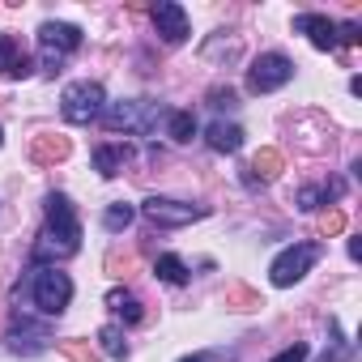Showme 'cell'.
<instances>
[{"mask_svg":"<svg viewBox=\"0 0 362 362\" xmlns=\"http://www.w3.org/2000/svg\"><path fill=\"white\" fill-rule=\"evenodd\" d=\"M141 214H145V222H153V226H188V222L205 218L209 209H205V205H188V201H175V197H149V201L141 205Z\"/></svg>","mask_w":362,"mask_h":362,"instance_id":"cell-7","label":"cell"},{"mask_svg":"<svg viewBox=\"0 0 362 362\" xmlns=\"http://www.w3.org/2000/svg\"><path fill=\"white\" fill-rule=\"evenodd\" d=\"M290 77H294V60L281 56V52H264V56H256L252 69H247V90H252V94H273V90H281Z\"/></svg>","mask_w":362,"mask_h":362,"instance_id":"cell-5","label":"cell"},{"mask_svg":"<svg viewBox=\"0 0 362 362\" xmlns=\"http://www.w3.org/2000/svg\"><path fill=\"white\" fill-rule=\"evenodd\" d=\"M153 273H158V277H162L166 286H184V281H188V264L179 260V256H158Z\"/></svg>","mask_w":362,"mask_h":362,"instance_id":"cell-17","label":"cell"},{"mask_svg":"<svg viewBox=\"0 0 362 362\" xmlns=\"http://www.w3.org/2000/svg\"><path fill=\"white\" fill-rule=\"evenodd\" d=\"M294 30L307 35L311 47H320V52H332V47H337V22H328V18H320V13H303V18H294Z\"/></svg>","mask_w":362,"mask_h":362,"instance_id":"cell-11","label":"cell"},{"mask_svg":"<svg viewBox=\"0 0 362 362\" xmlns=\"http://www.w3.org/2000/svg\"><path fill=\"white\" fill-rule=\"evenodd\" d=\"M205 141H209V149H218V153H235V149L243 145V128H239V124L218 119V124H209Z\"/></svg>","mask_w":362,"mask_h":362,"instance_id":"cell-14","label":"cell"},{"mask_svg":"<svg viewBox=\"0 0 362 362\" xmlns=\"http://www.w3.org/2000/svg\"><path fill=\"white\" fill-rule=\"evenodd\" d=\"M98 119L111 132H153L158 119H166V111L149 98H119V103H107V111Z\"/></svg>","mask_w":362,"mask_h":362,"instance_id":"cell-1","label":"cell"},{"mask_svg":"<svg viewBox=\"0 0 362 362\" xmlns=\"http://www.w3.org/2000/svg\"><path fill=\"white\" fill-rule=\"evenodd\" d=\"M43 209H47V235H56V239L69 243V247H81V226H77L73 201H69L64 192H52V197L43 201Z\"/></svg>","mask_w":362,"mask_h":362,"instance_id":"cell-8","label":"cell"},{"mask_svg":"<svg viewBox=\"0 0 362 362\" xmlns=\"http://www.w3.org/2000/svg\"><path fill=\"white\" fill-rule=\"evenodd\" d=\"M30 56L18 47L13 35H0V77H30Z\"/></svg>","mask_w":362,"mask_h":362,"instance_id":"cell-13","label":"cell"},{"mask_svg":"<svg viewBox=\"0 0 362 362\" xmlns=\"http://www.w3.org/2000/svg\"><path fill=\"white\" fill-rule=\"evenodd\" d=\"M166 136L179 141V145H188L197 136V115L192 111H166Z\"/></svg>","mask_w":362,"mask_h":362,"instance_id":"cell-15","label":"cell"},{"mask_svg":"<svg viewBox=\"0 0 362 362\" xmlns=\"http://www.w3.org/2000/svg\"><path fill=\"white\" fill-rule=\"evenodd\" d=\"M320 260V247L315 243H294V247H286L273 264H269V281L273 286H294V281H303L307 273H311V264Z\"/></svg>","mask_w":362,"mask_h":362,"instance_id":"cell-6","label":"cell"},{"mask_svg":"<svg viewBox=\"0 0 362 362\" xmlns=\"http://www.w3.org/2000/svg\"><path fill=\"white\" fill-rule=\"evenodd\" d=\"M81 47V30L69 22H43L39 26V52H43V69L56 77L64 69V60Z\"/></svg>","mask_w":362,"mask_h":362,"instance_id":"cell-2","label":"cell"},{"mask_svg":"<svg viewBox=\"0 0 362 362\" xmlns=\"http://www.w3.org/2000/svg\"><path fill=\"white\" fill-rule=\"evenodd\" d=\"M230 103H235V94H230V90H226V94H222V90H214V107H230Z\"/></svg>","mask_w":362,"mask_h":362,"instance_id":"cell-22","label":"cell"},{"mask_svg":"<svg viewBox=\"0 0 362 362\" xmlns=\"http://www.w3.org/2000/svg\"><path fill=\"white\" fill-rule=\"evenodd\" d=\"M179 362H205V358H179Z\"/></svg>","mask_w":362,"mask_h":362,"instance_id":"cell-23","label":"cell"},{"mask_svg":"<svg viewBox=\"0 0 362 362\" xmlns=\"http://www.w3.org/2000/svg\"><path fill=\"white\" fill-rule=\"evenodd\" d=\"M273 362H307V345H303V341H294V345H286Z\"/></svg>","mask_w":362,"mask_h":362,"instance_id":"cell-20","label":"cell"},{"mask_svg":"<svg viewBox=\"0 0 362 362\" xmlns=\"http://www.w3.org/2000/svg\"><path fill=\"white\" fill-rule=\"evenodd\" d=\"M132 218H136V209H132V205H124V201H115V205L103 214V226H107L111 235H119V230H128V226H132Z\"/></svg>","mask_w":362,"mask_h":362,"instance_id":"cell-19","label":"cell"},{"mask_svg":"<svg viewBox=\"0 0 362 362\" xmlns=\"http://www.w3.org/2000/svg\"><path fill=\"white\" fill-rule=\"evenodd\" d=\"M60 111H64L69 124H90V119H98L107 111V94H103L98 81H73L60 94Z\"/></svg>","mask_w":362,"mask_h":362,"instance_id":"cell-3","label":"cell"},{"mask_svg":"<svg viewBox=\"0 0 362 362\" xmlns=\"http://www.w3.org/2000/svg\"><path fill=\"white\" fill-rule=\"evenodd\" d=\"M153 26H158V35L166 39V43H184L188 39V13H184V5H175V0H158L153 5Z\"/></svg>","mask_w":362,"mask_h":362,"instance_id":"cell-9","label":"cell"},{"mask_svg":"<svg viewBox=\"0 0 362 362\" xmlns=\"http://www.w3.org/2000/svg\"><path fill=\"white\" fill-rule=\"evenodd\" d=\"M341 226H345V218H341V214H328V218H324V235H337Z\"/></svg>","mask_w":362,"mask_h":362,"instance_id":"cell-21","label":"cell"},{"mask_svg":"<svg viewBox=\"0 0 362 362\" xmlns=\"http://www.w3.org/2000/svg\"><path fill=\"white\" fill-rule=\"evenodd\" d=\"M107 307H111L119 320H128V324H136V320L145 315V311H141V298L128 294V290H111V294H107Z\"/></svg>","mask_w":362,"mask_h":362,"instance_id":"cell-16","label":"cell"},{"mask_svg":"<svg viewBox=\"0 0 362 362\" xmlns=\"http://www.w3.org/2000/svg\"><path fill=\"white\" fill-rule=\"evenodd\" d=\"M128 162H132V145H128V141H107V145L94 149V170H98L103 179H115Z\"/></svg>","mask_w":362,"mask_h":362,"instance_id":"cell-12","label":"cell"},{"mask_svg":"<svg viewBox=\"0 0 362 362\" xmlns=\"http://www.w3.org/2000/svg\"><path fill=\"white\" fill-rule=\"evenodd\" d=\"M0 145H5V132H0Z\"/></svg>","mask_w":362,"mask_h":362,"instance_id":"cell-24","label":"cell"},{"mask_svg":"<svg viewBox=\"0 0 362 362\" xmlns=\"http://www.w3.org/2000/svg\"><path fill=\"white\" fill-rule=\"evenodd\" d=\"M98 345H103V354H107V358H128L124 328H115V324H103V328H98Z\"/></svg>","mask_w":362,"mask_h":362,"instance_id":"cell-18","label":"cell"},{"mask_svg":"<svg viewBox=\"0 0 362 362\" xmlns=\"http://www.w3.org/2000/svg\"><path fill=\"white\" fill-rule=\"evenodd\" d=\"M5 341H9V349H13V354L35 358V354H43V349L52 345V332H47V328H35L30 320H22V324H13V328L5 332Z\"/></svg>","mask_w":362,"mask_h":362,"instance_id":"cell-10","label":"cell"},{"mask_svg":"<svg viewBox=\"0 0 362 362\" xmlns=\"http://www.w3.org/2000/svg\"><path fill=\"white\" fill-rule=\"evenodd\" d=\"M30 294H35V307H39L43 315H60V311L69 307V298H73V281H69V273H60V269H35Z\"/></svg>","mask_w":362,"mask_h":362,"instance_id":"cell-4","label":"cell"}]
</instances>
